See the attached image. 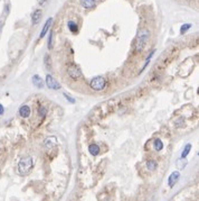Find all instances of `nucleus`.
Instances as JSON below:
<instances>
[{"label": "nucleus", "mask_w": 199, "mask_h": 201, "mask_svg": "<svg viewBox=\"0 0 199 201\" xmlns=\"http://www.w3.org/2000/svg\"><path fill=\"white\" fill-rule=\"evenodd\" d=\"M46 114H47V109L45 107H40L38 108V115H39V117H45L46 116Z\"/></svg>", "instance_id": "17"}, {"label": "nucleus", "mask_w": 199, "mask_h": 201, "mask_svg": "<svg viewBox=\"0 0 199 201\" xmlns=\"http://www.w3.org/2000/svg\"><path fill=\"white\" fill-rule=\"evenodd\" d=\"M67 74L69 78H72L73 80H77L82 77V72H80V69L75 64H71L67 68Z\"/></svg>", "instance_id": "4"}, {"label": "nucleus", "mask_w": 199, "mask_h": 201, "mask_svg": "<svg viewBox=\"0 0 199 201\" xmlns=\"http://www.w3.org/2000/svg\"><path fill=\"white\" fill-rule=\"evenodd\" d=\"M149 38H150V32L147 28H141L138 32L136 41H134V50H136V53L143 51L144 47L147 46Z\"/></svg>", "instance_id": "1"}, {"label": "nucleus", "mask_w": 199, "mask_h": 201, "mask_svg": "<svg viewBox=\"0 0 199 201\" xmlns=\"http://www.w3.org/2000/svg\"><path fill=\"white\" fill-rule=\"evenodd\" d=\"M1 26H2V23H0V30H1Z\"/></svg>", "instance_id": "24"}, {"label": "nucleus", "mask_w": 199, "mask_h": 201, "mask_svg": "<svg viewBox=\"0 0 199 201\" xmlns=\"http://www.w3.org/2000/svg\"><path fill=\"white\" fill-rule=\"evenodd\" d=\"M191 27V25L190 24H186V25H182L181 26V29H180V34H185V33H186L187 30L189 29V28H190Z\"/></svg>", "instance_id": "18"}, {"label": "nucleus", "mask_w": 199, "mask_h": 201, "mask_svg": "<svg viewBox=\"0 0 199 201\" xmlns=\"http://www.w3.org/2000/svg\"><path fill=\"white\" fill-rule=\"evenodd\" d=\"M64 97H65V98L67 99V101H69V102H72V103H75V100H74V99H73L72 97H69V96H67V94H66V93H64Z\"/></svg>", "instance_id": "21"}, {"label": "nucleus", "mask_w": 199, "mask_h": 201, "mask_svg": "<svg viewBox=\"0 0 199 201\" xmlns=\"http://www.w3.org/2000/svg\"><path fill=\"white\" fill-rule=\"evenodd\" d=\"M190 150H191V145H190V144H187V145H186V147H185V150L182 151L181 157H182V158H183V157H186L187 155H188V153L190 152Z\"/></svg>", "instance_id": "16"}, {"label": "nucleus", "mask_w": 199, "mask_h": 201, "mask_svg": "<svg viewBox=\"0 0 199 201\" xmlns=\"http://www.w3.org/2000/svg\"><path fill=\"white\" fill-rule=\"evenodd\" d=\"M37 2H38L39 5H42V4H45V2H46V0H37Z\"/></svg>", "instance_id": "23"}, {"label": "nucleus", "mask_w": 199, "mask_h": 201, "mask_svg": "<svg viewBox=\"0 0 199 201\" xmlns=\"http://www.w3.org/2000/svg\"><path fill=\"white\" fill-rule=\"evenodd\" d=\"M31 80H33V83H34L35 86L37 87L38 89H42V87H44V82H42V78L39 77V75H37V74H36V75H34Z\"/></svg>", "instance_id": "10"}, {"label": "nucleus", "mask_w": 199, "mask_h": 201, "mask_svg": "<svg viewBox=\"0 0 199 201\" xmlns=\"http://www.w3.org/2000/svg\"><path fill=\"white\" fill-rule=\"evenodd\" d=\"M89 152L92 155H98L100 153V146L98 144H91L89 146Z\"/></svg>", "instance_id": "12"}, {"label": "nucleus", "mask_w": 199, "mask_h": 201, "mask_svg": "<svg viewBox=\"0 0 199 201\" xmlns=\"http://www.w3.org/2000/svg\"><path fill=\"white\" fill-rule=\"evenodd\" d=\"M80 5L86 9H91L95 7V0H80Z\"/></svg>", "instance_id": "11"}, {"label": "nucleus", "mask_w": 199, "mask_h": 201, "mask_svg": "<svg viewBox=\"0 0 199 201\" xmlns=\"http://www.w3.org/2000/svg\"><path fill=\"white\" fill-rule=\"evenodd\" d=\"M44 61H45V64H46L47 68H49V66H51V59H49V55H48V54H46V55H45V57H44Z\"/></svg>", "instance_id": "19"}, {"label": "nucleus", "mask_w": 199, "mask_h": 201, "mask_svg": "<svg viewBox=\"0 0 199 201\" xmlns=\"http://www.w3.org/2000/svg\"><path fill=\"white\" fill-rule=\"evenodd\" d=\"M34 166V161H33V158L28 156V157H25L22 158L19 164H18V171L20 173L21 175H24V174H27V173H29L31 171V169Z\"/></svg>", "instance_id": "2"}, {"label": "nucleus", "mask_w": 199, "mask_h": 201, "mask_svg": "<svg viewBox=\"0 0 199 201\" xmlns=\"http://www.w3.org/2000/svg\"><path fill=\"white\" fill-rule=\"evenodd\" d=\"M147 165H148V169L150 170V171H154V170L157 169V162H156V161H153V160L148 161Z\"/></svg>", "instance_id": "15"}, {"label": "nucleus", "mask_w": 199, "mask_h": 201, "mask_svg": "<svg viewBox=\"0 0 199 201\" xmlns=\"http://www.w3.org/2000/svg\"><path fill=\"white\" fill-rule=\"evenodd\" d=\"M162 148H163V144H162V142H161V139H156L154 141V150L157 151V152H160V151H162Z\"/></svg>", "instance_id": "14"}, {"label": "nucleus", "mask_w": 199, "mask_h": 201, "mask_svg": "<svg viewBox=\"0 0 199 201\" xmlns=\"http://www.w3.org/2000/svg\"><path fill=\"white\" fill-rule=\"evenodd\" d=\"M51 22H53V19L51 18H48L46 20V23H45V25H44V27H42V30L40 32V35H39V37L42 38V37H44L45 35H46V33L48 32V29H49V27H51Z\"/></svg>", "instance_id": "8"}, {"label": "nucleus", "mask_w": 199, "mask_h": 201, "mask_svg": "<svg viewBox=\"0 0 199 201\" xmlns=\"http://www.w3.org/2000/svg\"><path fill=\"white\" fill-rule=\"evenodd\" d=\"M179 172H174V173H171V175L169 176V181H168V183H169V187L170 188H172L174 185V183L177 182V180L179 179Z\"/></svg>", "instance_id": "9"}, {"label": "nucleus", "mask_w": 199, "mask_h": 201, "mask_svg": "<svg viewBox=\"0 0 199 201\" xmlns=\"http://www.w3.org/2000/svg\"><path fill=\"white\" fill-rule=\"evenodd\" d=\"M42 10L40 9H36L34 13L31 14V23L34 24V25H36L37 23L40 20V18H42Z\"/></svg>", "instance_id": "6"}, {"label": "nucleus", "mask_w": 199, "mask_h": 201, "mask_svg": "<svg viewBox=\"0 0 199 201\" xmlns=\"http://www.w3.org/2000/svg\"><path fill=\"white\" fill-rule=\"evenodd\" d=\"M4 106H2V105H0V115H2V114H4Z\"/></svg>", "instance_id": "22"}, {"label": "nucleus", "mask_w": 199, "mask_h": 201, "mask_svg": "<svg viewBox=\"0 0 199 201\" xmlns=\"http://www.w3.org/2000/svg\"><path fill=\"white\" fill-rule=\"evenodd\" d=\"M46 84H47V87L51 90H60V83L56 81L51 75H49V74H47V77H46Z\"/></svg>", "instance_id": "5"}, {"label": "nucleus", "mask_w": 199, "mask_h": 201, "mask_svg": "<svg viewBox=\"0 0 199 201\" xmlns=\"http://www.w3.org/2000/svg\"><path fill=\"white\" fill-rule=\"evenodd\" d=\"M53 46V33L51 32V34H49V38H48V47L51 48Z\"/></svg>", "instance_id": "20"}, {"label": "nucleus", "mask_w": 199, "mask_h": 201, "mask_svg": "<svg viewBox=\"0 0 199 201\" xmlns=\"http://www.w3.org/2000/svg\"><path fill=\"white\" fill-rule=\"evenodd\" d=\"M67 26H68V28H69V30L72 32L73 34H76L77 32H78V27H77L76 23H74L73 20H69L68 24H67Z\"/></svg>", "instance_id": "13"}, {"label": "nucleus", "mask_w": 199, "mask_h": 201, "mask_svg": "<svg viewBox=\"0 0 199 201\" xmlns=\"http://www.w3.org/2000/svg\"><path fill=\"white\" fill-rule=\"evenodd\" d=\"M98 1H102V0H98Z\"/></svg>", "instance_id": "25"}, {"label": "nucleus", "mask_w": 199, "mask_h": 201, "mask_svg": "<svg viewBox=\"0 0 199 201\" xmlns=\"http://www.w3.org/2000/svg\"><path fill=\"white\" fill-rule=\"evenodd\" d=\"M19 115H20V117H22V118H27V117H29L30 108L28 107V106H26V105L21 106V107L19 108Z\"/></svg>", "instance_id": "7"}, {"label": "nucleus", "mask_w": 199, "mask_h": 201, "mask_svg": "<svg viewBox=\"0 0 199 201\" xmlns=\"http://www.w3.org/2000/svg\"><path fill=\"white\" fill-rule=\"evenodd\" d=\"M89 86H91V88L93 90H95V91H101V90H103L105 88L106 81L103 77H95L91 80Z\"/></svg>", "instance_id": "3"}]
</instances>
